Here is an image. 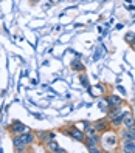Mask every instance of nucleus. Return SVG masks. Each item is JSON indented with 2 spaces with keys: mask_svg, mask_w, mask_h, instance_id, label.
<instances>
[{
  "mask_svg": "<svg viewBox=\"0 0 135 153\" xmlns=\"http://www.w3.org/2000/svg\"><path fill=\"white\" fill-rule=\"evenodd\" d=\"M98 107L101 108V111H104V113H107L109 111V104H107V101H106V97H103L100 102H98Z\"/></svg>",
  "mask_w": 135,
  "mask_h": 153,
  "instance_id": "obj_16",
  "label": "nucleus"
},
{
  "mask_svg": "<svg viewBox=\"0 0 135 153\" xmlns=\"http://www.w3.org/2000/svg\"><path fill=\"white\" fill-rule=\"evenodd\" d=\"M130 108L129 107H126V108L121 111V113H118L116 116H113V118L110 119V125H112V128H120V127H123V119H124V114L128 113Z\"/></svg>",
  "mask_w": 135,
  "mask_h": 153,
  "instance_id": "obj_6",
  "label": "nucleus"
},
{
  "mask_svg": "<svg viewBox=\"0 0 135 153\" xmlns=\"http://www.w3.org/2000/svg\"><path fill=\"white\" fill-rule=\"evenodd\" d=\"M62 133L67 134L68 138L78 141V142H82V144L86 142V133H84V131H81V130H78L75 125H70L68 128H64V130H62Z\"/></svg>",
  "mask_w": 135,
  "mask_h": 153,
  "instance_id": "obj_3",
  "label": "nucleus"
},
{
  "mask_svg": "<svg viewBox=\"0 0 135 153\" xmlns=\"http://www.w3.org/2000/svg\"><path fill=\"white\" fill-rule=\"evenodd\" d=\"M123 127H126V128H135V118H134V114H132V111H130V110L124 114Z\"/></svg>",
  "mask_w": 135,
  "mask_h": 153,
  "instance_id": "obj_12",
  "label": "nucleus"
},
{
  "mask_svg": "<svg viewBox=\"0 0 135 153\" xmlns=\"http://www.w3.org/2000/svg\"><path fill=\"white\" fill-rule=\"evenodd\" d=\"M96 91H100L101 94H104V93H106V87H104L103 84H98V85H96Z\"/></svg>",
  "mask_w": 135,
  "mask_h": 153,
  "instance_id": "obj_17",
  "label": "nucleus"
},
{
  "mask_svg": "<svg viewBox=\"0 0 135 153\" xmlns=\"http://www.w3.org/2000/svg\"><path fill=\"white\" fill-rule=\"evenodd\" d=\"M100 146L103 147V152H116L120 147V136L113 128L106 130L104 133H101V142Z\"/></svg>",
  "mask_w": 135,
  "mask_h": 153,
  "instance_id": "obj_1",
  "label": "nucleus"
},
{
  "mask_svg": "<svg viewBox=\"0 0 135 153\" xmlns=\"http://www.w3.org/2000/svg\"><path fill=\"white\" fill-rule=\"evenodd\" d=\"M106 101H107V104H109V108H112V107H118V105L124 104V99L120 97L118 94H110V96H107Z\"/></svg>",
  "mask_w": 135,
  "mask_h": 153,
  "instance_id": "obj_11",
  "label": "nucleus"
},
{
  "mask_svg": "<svg viewBox=\"0 0 135 153\" xmlns=\"http://www.w3.org/2000/svg\"><path fill=\"white\" fill-rule=\"evenodd\" d=\"M120 150L124 153H135V141H120Z\"/></svg>",
  "mask_w": 135,
  "mask_h": 153,
  "instance_id": "obj_10",
  "label": "nucleus"
},
{
  "mask_svg": "<svg viewBox=\"0 0 135 153\" xmlns=\"http://www.w3.org/2000/svg\"><path fill=\"white\" fill-rule=\"evenodd\" d=\"M70 68L73 71H76V73H82V71H86V65L79 59H73V60H71L70 62Z\"/></svg>",
  "mask_w": 135,
  "mask_h": 153,
  "instance_id": "obj_13",
  "label": "nucleus"
},
{
  "mask_svg": "<svg viewBox=\"0 0 135 153\" xmlns=\"http://www.w3.org/2000/svg\"><path fill=\"white\" fill-rule=\"evenodd\" d=\"M36 133L34 131H26V133H22V134H13V146H14V150L16 152H25L26 147L33 146L36 142Z\"/></svg>",
  "mask_w": 135,
  "mask_h": 153,
  "instance_id": "obj_2",
  "label": "nucleus"
},
{
  "mask_svg": "<svg viewBox=\"0 0 135 153\" xmlns=\"http://www.w3.org/2000/svg\"><path fill=\"white\" fill-rule=\"evenodd\" d=\"M79 82H81V85H82L84 88H90V82H88V77H87V74L81 73V74H79Z\"/></svg>",
  "mask_w": 135,
  "mask_h": 153,
  "instance_id": "obj_15",
  "label": "nucleus"
},
{
  "mask_svg": "<svg viewBox=\"0 0 135 153\" xmlns=\"http://www.w3.org/2000/svg\"><path fill=\"white\" fill-rule=\"evenodd\" d=\"M30 130L31 128L28 127V125H25L23 122L17 121V119H14L11 122V125H10V133L11 134H22V133H26V131H30Z\"/></svg>",
  "mask_w": 135,
  "mask_h": 153,
  "instance_id": "obj_4",
  "label": "nucleus"
},
{
  "mask_svg": "<svg viewBox=\"0 0 135 153\" xmlns=\"http://www.w3.org/2000/svg\"><path fill=\"white\" fill-rule=\"evenodd\" d=\"M36 138H38L39 142L45 144V142H48V141H51V139H56V133H55V131L44 130V131H38V133H36Z\"/></svg>",
  "mask_w": 135,
  "mask_h": 153,
  "instance_id": "obj_7",
  "label": "nucleus"
},
{
  "mask_svg": "<svg viewBox=\"0 0 135 153\" xmlns=\"http://www.w3.org/2000/svg\"><path fill=\"white\" fill-rule=\"evenodd\" d=\"M124 40H126V43H129L132 48H135V33L129 31L128 34L124 36Z\"/></svg>",
  "mask_w": 135,
  "mask_h": 153,
  "instance_id": "obj_14",
  "label": "nucleus"
},
{
  "mask_svg": "<svg viewBox=\"0 0 135 153\" xmlns=\"http://www.w3.org/2000/svg\"><path fill=\"white\" fill-rule=\"evenodd\" d=\"M93 124V127H95V130L98 131V133H104L106 130H109V128H112V125H110V119L109 118H103V119H98V121H95V122H92Z\"/></svg>",
  "mask_w": 135,
  "mask_h": 153,
  "instance_id": "obj_5",
  "label": "nucleus"
},
{
  "mask_svg": "<svg viewBox=\"0 0 135 153\" xmlns=\"http://www.w3.org/2000/svg\"><path fill=\"white\" fill-rule=\"evenodd\" d=\"M120 141H135V128H126L123 127L118 133Z\"/></svg>",
  "mask_w": 135,
  "mask_h": 153,
  "instance_id": "obj_8",
  "label": "nucleus"
},
{
  "mask_svg": "<svg viewBox=\"0 0 135 153\" xmlns=\"http://www.w3.org/2000/svg\"><path fill=\"white\" fill-rule=\"evenodd\" d=\"M132 2V0H126V3H130Z\"/></svg>",
  "mask_w": 135,
  "mask_h": 153,
  "instance_id": "obj_18",
  "label": "nucleus"
},
{
  "mask_svg": "<svg viewBox=\"0 0 135 153\" xmlns=\"http://www.w3.org/2000/svg\"><path fill=\"white\" fill-rule=\"evenodd\" d=\"M44 146H45V149H47L48 152H51V153H65V150H64V149H61V147H59V144H58L55 139H51V141H48V142H45Z\"/></svg>",
  "mask_w": 135,
  "mask_h": 153,
  "instance_id": "obj_9",
  "label": "nucleus"
}]
</instances>
